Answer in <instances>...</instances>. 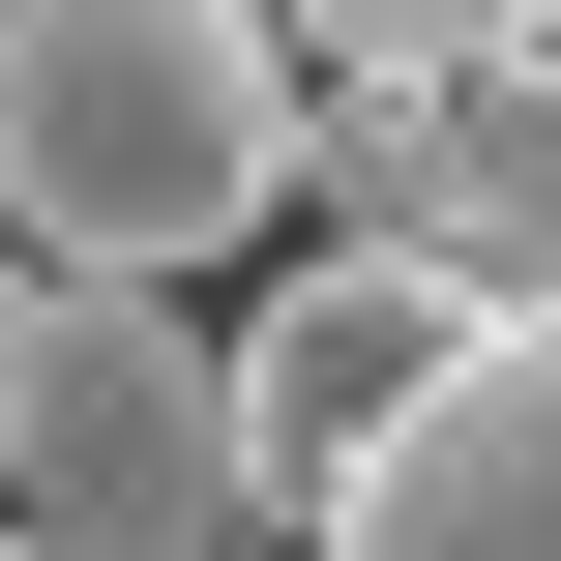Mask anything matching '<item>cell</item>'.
<instances>
[{
	"label": "cell",
	"instance_id": "52a82bcc",
	"mask_svg": "<svg viewBox=\"0 0 561 561\" xmlns=\"http://www.w3.org/2000/svg\"><path fill=\"white\" fill-rule=\"evenodd\" d=\"M266 561H296V533H266Z\"/></svg>",
	"mask_w": 561,
	"mask_h": 561
},
{
	"label": "cell",
	"instance_id": "7a4b0ae2",
	"mask_svg": "<svg viewBox=\"0 0 561 561\" xmlns=\"http://www.w3.org/2000/svg\"><path fill=\"white\" fill-rule=\"evenodd\" d=\"M0 533L30 561H266L296 473H266V414H237V325L0 237Z\"/></svg>",
	"mask_w": 561,
	"mask_h": 561
},
{
	"label": "cell",
	"instance_id": "277c9868",
	"mask_svg": "<svg viewBox=\"0 0 561 561\" xmlns=\"http://www.w3.org/2000/svg\"><path fill=\"white\" fill-rule=\"evenodd\" d=\"M444 355H473V296H444L414 237H296V266L237 296V414H266V473H296V503H325V473H355Z\"/></svg>",
	"mask_w": 561,
	"mask_h": 561
},
{
	"label": "cell",
	"instance_id": "5b68a950",
	"mask_svg": "<svg viewBox=\"0 0 561 561\" xmlns=\"http://www.w3.org/2000/svg\"><path fill=\"white\" fill-rule=\"evenodd\" d=\"M385 237H414L473 325H533V296H561V30H533V59H473V89L414 118V207H385Z\"/></svg>",
	"mask_w": 561,
	"mask_h": 561
},
{
	"label": "cell",
	"instance_id": "6da1fadb",
	"mask_svg": "<svg viewBox=\"0 0 561 561\" xmlns=\"http://www.w3.org/2000/svg\"><path fill=\"white\" fill-rule=\"evenodd\" d=\"M296 148H325V59L266 0H0V237L30 266L207 296L296 237Z\"/></svg>",
	"mask_w": 561,
	"mask_h": 561
},
{
	"label": "cell",
	"instance_id": "ba28073f",
	"mask_svg": "<svg viewBox=\"0 0 561 561\" xmlns=\"http://www.w3.org/2000/svg\"><path fill=\"white\" fill-rule=\"evenodd\" d=\"M0 561H30V533H0Z\"/></svg>",
	"mask_w": 561,
	"mask_h": 561
},
{
	"label": "cell",
	"instance_id": "8992f818",
	"mask_svg": "<svg viewBox=\"0 0 561 561\" xmlns=\"http://www.w3.org/2000/svg\"><path fill=\"white\" fill-rule=\"evenodd\" d=\"M266 30H296L325 89H355V59H385V89H473V59H533L561 0H266Z\"/></svg>",
	"mask_w": 561,
	"mask_h": 561
},
{
	"label": "cell",
	"instance_id": "3957f363",
	"mask_svg": "<svg viewBox=\"0 0 561 561\" xmlns=\"http://www.w3.org/2000/svg\"><path fill=\"white\" fill-rule=\"evenodd\" d=\"M296 561H561V296L533 325H473L325 503H296Z\"/></svg>",
	"mask_w": 561,
	"mask_h": 561
}]
</instances>
